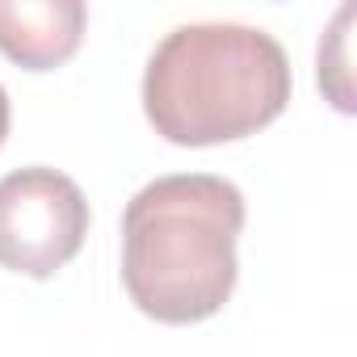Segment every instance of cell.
I'll list each match as a JSON object with an SVG mask.
<instances>
[{
  "instance_id": "1",
  "label": "cell",
  "mask_w": 357,
  "mask_h": 357,
  "mask_svg": "<svg viewBox=\"0 0 357 357\" xmlns=\"http://www.w3.org/2000/svg\"><path fill=\"white\" fill-rule=\"evenodd\" d=\"M244 194L227 176L172 172L147 181L122 215V286L160 324H198L236 290Z\"/></svg>"
},
{
  "instance_id": "2",
  "label": "cell",
  "mask_w": 357,
  "mask_h": 357,
  "mask_svg": "<svg viewBox=\"0 0 357 357\" xmlns=\"http://www.w3.org/2000/svg\"><path fill=\"white\" fill-rule=\"evenodd\" d=\"M282 43L240 22H190L160 38L143 72V114L176 147H211L269 126L290 101Z\"/></svg>"
},
{
  "instance_id": "3",
  "label": "cell",
  "mask_w": 357,
  "mask_h": 357,
  "mask_svg": "<svg viewBox=\"0 0 357 357\" xmlns=\"http://www.w3.org/2000/svg\"><path fill=\"white\" fill-rule=\"evenodd\" d=\"M89 236V202L59 168L0 176V265L26 278H55Z\"/></svg>"
},
{
  "instance_id": "4",
  "label": "cell",
  "mask_w": 357,
  "mask_h": 357,
  "mask_svg": "<svg viewBox=\"0 0 357 357\" xmlns=\"http://www.w3.org/2000/svg\"><path fill=\"white\" fill-rule=\"evenodd\" d=\"M80 0H0V51L30 72L59 68L84 38Z\"/></svg>"
},
{
  "instance_id": "5",
  "label": "cell",
  "mask_w": 357,
  "mask_h": 357,
  "mask_svg": "<svg viewBox=\"0 0 357 357\" xmlns=\"http://www.w3.org/2000/svg\"><path fill=\"white\" fill-rule=\"evenodd\" d=\"M349 22H353V5L336 9V22L328 26L324 43H319V89L332 97V105L340 114H353V84H349Z\"/></svg>"
},
{
  "instance_id": "6",
  "label": "cell",
  "mask_w": 357,
  "mask_h": 357,
  "mask_svg": "<svg viewBox=\"0 0 357 357\" xmlns=\"http://www.w3.org/2000/svg\"><path fill=\"white\" fill-rule=\"evenodd\" d=\"M9 118H13V109H9V93L0 89V143H5V135H9Z\"/></svg>"
}]
</instances>
